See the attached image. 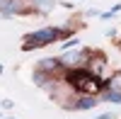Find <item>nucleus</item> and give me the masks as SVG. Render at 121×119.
I'll use <instances>...</instances> for the list:
<instances>
[{"label":"nucleus","instance_id":"obj_1","mask_svg":"<svg viewBox=\"0 0 121 119\" xmlns=\"http://www.w3.org/2000/svg\"><path fill=\"white\" fill-rule=\"evenodd\" d=\"M65 83H68L70 87H75L78 92H82V95H95V97L104 90V83L99 80V75L85 71V68L68 71V80H65Z\"/></svg>","mask_w":121,"mask_h":119},{"label":"nucleus","instance_id":"obj_2","mask_svg":"<svg viewBox=\"0 0 121 119\" xmlns=\"http://www.w3.org/2000/svg\"><path fill=\"white\" fill-rule=\"evenodd\" d=\"M60 37H68L65 29H58V27H44V29H36V32L27 34L22 49H24V51H32V49H36V46H46V44H51V41H58Z\"/></svg>","mask_w":121,"mask_h":119},{"label":"nucleus","instance_id":"obj_3","mask_svg":"<svg viewBox=\"0 0 121 119\" xmlns=\"http://www.w3.org/2000/svg\"><path fill=\"white\" fill-rule=\"evenodd\" d=\"M87 51H63V56L58 58L60 61V66L63 68H68V71H75V68H82V66H87Z\"/></svg>","mask_w":121,"mask_h":119},{"label":"nucleus","instance_id":"obj_4","mask_svg":"<svg viewBox=\"0 0 121 119\" xmlns=\"http://www.w3.org/2000/svg\"><path fill=\"white\" fill-rule=\"evenodd\" d=\"M99 105V97L95 95H82V97H78V102L70 105V110H92V107Z\"/></svg>","mask_w":121,"mask_h":119},{"label":"nucleus","instance_id":"obj_5","mask_svg":"<svg viewBox=\"0 0 121 119\" xmlns=\"http://www.w3.org/2000/svg\"><path fill=\"white\" fill-rule=\"evenodd\" d=\"M60 68V61L58 58H41V61H39V66H36V71H41V73H53V71H58Z\"/></svg>","mask_w":121,"mask_h":119},{"label":"nucleus","instance_id":"obj_6","mask_svg":"<svg viewBox=\"0 0 121 119\" xmlns=\"http://www.w3.org/2000/svg\"><path fill=\"white\" fill-rule=\"evenodd\" d=\"M53 7H56V0H34V10L41 15H48Z\"/></svg>","mask_w":121,"mask_h":119},{"label":"nucleus","instance_id":"obj_7","mask_svg":"<svg viewBox=\"0 0 121 119\" xmlns=\"http://www.w3.org/2000/svg\"><path fill=\"white\" fill-rule=\"evenodd\" d=\"M102 100L104 102H114V105H121V92H114V90H102Z\"/></svg>","mask_w":121,"mask_h":119},{"label":"nucleus","instance_id":"obj_8","mask_svg":"<svg viewBox=\"0 0 121 119\" xmlns=\"http://www.w3.org/2000/svg\"><path fill=\"white\" fill-rule=\"evenodd\" d=\"M107 90H114V92H121V73H114L107 83Z\"/></svg>","mask_w":121,"mask_h":119},{"label":"nucleus","instance_id":"obj_9","mask_svg":"<svg viewBox=\"0 0 121 119\" xmlns=\"http://www.w3.org/2000/svg\"><path fill=\"white\" fill-rule=\"evenodd\" d=\"M75 44H78V39H75V37H70L68 41H63V51H70V49H73Z\"/></svg>","mask_w":121,"mask_h":119},{"label":"nucleus","instance_id":"obj_10","mask_svg":"<svg viewBox=\"0 0 121 119\" xmlns=\"http://www.w3.org/2000/svg\"><path fill=\"white\" fill-rule=\"evenodd\" d=\"M97 119H114V117H112V114H99Z\"/></svg>","mask_w":121,"mask_h":119}]
</instances>
